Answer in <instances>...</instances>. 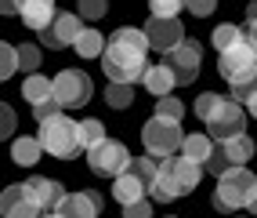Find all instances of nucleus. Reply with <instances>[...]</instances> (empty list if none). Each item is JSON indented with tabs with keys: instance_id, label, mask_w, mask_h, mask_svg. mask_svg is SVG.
Returning a JSON list of instances; mask_svg holds the SVG:
<instances>
[{
	"instance_id": "5701e85b",
	"label": "nucleus",
	"mask_w": 257,
	"mask_h": 218,
	"mask_svg": "<svg viewBox=\"0 0 257 218\" xmlns=\"http://www.w3.org/2000/svg\"><path fill=\"white\" fill-rule=\"evenodd\" d=\"M243 37H246V29H239V26L225 22V26H214V37H210V44L217 47V55H221V51H228V47H235Z\"/></svg>"
},
{
	"instance_id": "39448f33",
	"label": "nucleus",
	"mask_w": 257,
	"mask_h": 218,
	"mask_svg": "<svg viewBox=\"0 0 257 218\" xmlns=\"http://www.w3.org/2000/svg\"><path fill=\"white\" fill-rule=\"evenodd\" d=\"M142 142H145V153L167 160V157L181 153L185 135H181V124H178V120H163V116H152V120H145V127H142Z\"/></svg>"
},
{
	"instance_id": "e433bc0d",
	"label": "nucleus",
	"mask_w": 257,
	"mask_h": 218,
	"mask_svg": "<svg viewBox=\"0 0 257 218\" xmlns=\"http://www.w3.org/2000/svg\"><path fill=\"white\" fill-rule=\"evenodd\" d=\"M246 37H250V44L257 47V19H253V22H246Z\"/></svg>"
},
{
	"instance_id": "4be33fe9",
	"label": "nucleus",
	"mask_w": 257,
	"mask_h": 218,
	"mask_svg": "<svg viewBox=\"0 0 257 218\" xmlns=\"http://www.w3.org/2000/svg\"><path fill=\"white\" fill-rule=\"evenodd\" d=\"M221 149H225V157L232 160V167H246V160H253V153H257V146H253L250 135H239V138L221 142Z\"/></svg>"
},
{
	"instance_id": "f257e3e1",
	"label": "nucleus",
	"mask_w": 257,
	"mask_h": 218,
	"mask_svg": "<svg viewBox=\"0 0 257 218\" xmlns=\"http://www.w3.org/2000/svg\"><path fill=\"white\" fill-rule=\"evenodd\" d=\"M149 37L145 29H134L123 26L116 29L109 44H105V55H101V73H105L112 84H134V80H145L149 73Z\"/></svg>"
},
{
	"instance_id": "0eeeda50",
	"label": "nucleus",
	"mask_w": 257,
	"mask_h": 218,
	"mask_svg": "<svg viewBox=\"0 0 257 218\" xmlns=\"http://www.w3.org/2000/svg\"><path fill=\"white\" fill-rule=\"evenodd\" d=\"M131 153H127V146L123 142H116V138H105L101 146H94V149H87V167L94 175H101V178H119L131 167Z\"/></svg>"
},
{
	"instance_id": "2f4dec72",
	"label": "nucleus",
	"mask_w": 257,
	"mask_h": 218,
	"mask_svg": "<svg viewBox=\"0 0 257 218\" xmlns=\"http://www.w3.org/2000/svg\"><path fill=\"white\" fill-rule=\"evenodd\" d=\"M207 171H210L214 178H221L225 171H232V160L225 157V149H221V142H217V149H214V157L207 160Z\"/></svg>"
},
{
	"instance_id": "a19ab883",
	"label": "nucleus",
	"mask_w": 257,
	"mask_h": 218,
	"mask_svg": "<svg viewBox=\"0 0 257 218\" xmlns=\"http://www.w3.org/2000/svg\"><path fill=\"white\" fill-rule=\"evenodd\" d=\"M44 218H62V214H58V211H51V214H44Z\"/></svg>"
},
{
	"instance_id": "4c0bfd02",
	"label": "nucleus",
	"mask_w": 257,
	"mask_h": 218,
	"mask_svg": "<svg viewBox=\"0 0 257 218\" xmlns=\"http://www.w3.org/2000/svg\"><path fill=\"white\" fill-rule=\"evenodd\" d=\"M257 19V0H250V4H246V22H253Z\"/></svg>"
},
{
	"instance_id": "ea45409f",
	"label": "nucleus",
	"mask_w": 257,
	"mask_h": 218,
	"mask_svg": "<svg viewBox=\"0 0 257 218\" xmlns=\"http://www.w3.org/2000/svg\"><path fill=\"white\" fill-rule=\"evenodd\" d=\"M246 211H253V214H257V193H253V200H250V207H246Z\"/></svg>"
},
{
	"instance_id": "c85d7f7f",
	"label": "nucleus",
	"mask_w": 257,
	"mask_h": 218,
	"mask_svg": "<svg viewBox=\"0 0 257 218\" xmlns=\"http://www.w3.org/2000/svg\"><path fill=\"white\" fill-rule=\"evenodd\" d=\"M221 102H225V95H214V91H207V95H199V98H196V106H192V109H196V116H199V120L207 124L210 116L217 113V106H221Z\"/></svg>"
},
{
	"instance_id": "7ed1b4c3",
	"label": "nucleus",
	"mask_w": 257,
	"mask_h": 218,
	"mask_svg": "<svg viewBox=\"0 0 257 218\" xmlns=\"http://www.w3.org/2000/svg\"><path fill=\"white\" fill-rule=\"evenodd\" d=\"M257 193V178L250 167H232L217 178V189H214V207L217 211H239V207H250V200Z\"/></svg>"
},
{
	"instance_id": "393cba45",
	"label": "nucleus",
	"mask_w": 257,
	"mask_h": 218,
	"mask_svg": "<svg viewBox=\"0 0 257 218\" xmlns=\"http://www.w3.org/2000/svg\"><path fill=\"white\" fill-rule=\"evenodd\" d=\"M80 142H83V149H94V146H101L105 142V124L101 120H80Z\"/></svg>"
},
{
	"instance_id": "4468645a",
	"label": "nucleus",
	"mask_w": 257,
	"mask_h": 218,
	"mask_svg": "<svg viewBox=\"0 0 257 218\" xmlns=\"http://www.w3.org/2000/svg\"><path fill=\"white\" fill-rule=\"evenodd\" d=\"M22 186H26L29 200L40 207V214H51V211H58V204L65 200V189H62V182H55V178L33 175V178H26V182H22Z\"/></svg>"
},
{
	"instance_id": "9b49d317",
	"label": "nucleus",
	"mask_w": 257,
	"mask_h": 218,
	"mask_svg": "<svg viewBox=\"0 0 257 218\" xmlns=\"http://www.w3.org/2000/svg\"><path fill=\"white\" fill-rule=\"evenodd\" d=\"M80 33H83V19L73 11H58L55 15V22H51L44 33H40V44L51 47V51H62V47H76L80 40Z\"/></svg>"
},
{
	"instance_id": "423d86ee",
	"label": "nucleus",
	"mask_w": 257,
	"mask_h": 218,
	"mask_svg": "<svg viewBox=\"0 0 257 218\" xmlns=\"http://www.w3.org/2000/svg\"><path fill=\"white\" fill-rule=\"evenodd\" d=\"M217 73L225 77L232 88L235 84H243L257 73V47L250 44V37H243L235 47H228V51H221L217 55Z\"/></svg>"
},
{
	"instance_id": "20e7f679",
	"label": "nucleus",
	"mask_w": 257,
	"mask_h": 218,
	"mask_svg": "<svg viewBox=\"0 0 257 218\" xmlns=\"http://www.w3.org/2000/svg\"><path fill=\"white\" fill-rule=\"evenodd\" d=\"M37 138L44 142L47 153L58 157V160H69V157H76L80 149H83V142H80V124L69 120L65 113L51 116V120H40V135H37Z\"/></svg>"
},
{
	"instance_id": "6e6552de",
	"label": "nucleus",
	"mask_w": 257,
	"mask_h": 218,
	"mask_svg": "<svg viewBox=\"0 0 257 218\" xmlns=\"http://www.w3.org/2000/svg\"><path fill=\"white\" fill-rule=\"evenodd\" d=\"M22 95H26V102L33 106L37 124H40V120H51V116H58V113H65L62 102H58V95H55V80H47V77H40V73L26 77Z\"/></svg>"
},
{
	"instance_id": "6ab92c4d",
	"label": "nucleus",
	"mask_w": 257,
	"mask_h": 218,
	"mask_svg": "<svg viewBox=\"0 0 257 218\" xmlns=\"http://www.w3.org/2000/svg\"><path fill=\"white\" fill-rule=\"evenodd\" d=\"M214 149H217V142H214L210 135H203V131H196V135H185L181 157L192 160V164H199V167H207V160L214 157Z\"/></svg>"
},
{
	"instance_id": "cd10ccee",
	"label": "nucleus",
	"mask_w": 257,
	"mask_h": 218,
	"mask_svg": "<svg viewBox=\"0 0 257 218\" xmlns=\"http://www.w3.org/2000/svg\"><path fill=\"white\" fill-rule=\"evenodd\" d=\"M152 116H163V120H178V124H181V116H185V102H178L174 95L156 98V113H152Z\"/></svg>"
},
{
	"instance_id": "a878e982",
	"label": "nucleus",
	"mask_w": 257,
	"mask_h": 218,
	"mask_svg": "<svg viewBox=\"0 0 257 218\" xmlns=\"http://www.w3.org/2000/svg\"><path fill=\"white\" fill-rule=\"evenodd\" d=\"M22 69V58H19V44H0V77L11 80V73Z\"/></svg>"
},
{
	"instance_id": "7c9ffc66",
	"label": "nucleus",
	"mask_w": 257,
	"mask_h": 218,
	"mask_svg": "<svg viewBox=\"0 0 257 218\" xmlns=\"http://www.w3.org/2000/svg\"><path fill=\"white\" fill-rule=\"evenodd\" d=\"M19 58H22V73H37L40 69V44H19Z\"/></svg>"
},
{
	"instance_id": "f704fd0d",
	"label": "nucleus",
	"mask_w": 257,
	"mask_h": 218,
	"mask_svg": "<svg viewBox=\"0 0 257 218\" xmlns=\"http://www.w3.org/2000/svg\"><path fill=\"white\" fill-rule=\"evenodd\" d=\"M123 218H152V204H149V200L127 204V207H123Z\"/></svg>"
},
{
	"instance_id": "2eb2a0df",
	"label": "nucleus",
	"mask_w": 257,
	"mask_h": 218,
	"mask_svg": "<svg viewBox=\"0 0 257 218\" xmlns=\"http://www.w3.org/2000/svg\"><path fill=\"white\" fill-rule=\"evenodd\" d=\"M0 211H4V218H44L40 207L29 200L22 182H15V186L4 189V196H0Z\"/></svg>"
},
{
	"instance_id": "1a4fd4ad",
	"label": "nucleus",
	"mask_w": 257,
	"mask_h": 218,
	"mask_svg": "<svg viewBox=\"0 0 257 218\" xmlns=\"http://www.w3.org/2000/svg\"><path fill=\"white\" fill-rule=\"evenodd\" d=\"M55 95H58L62 109H80V106L91 102L94 84H91V77L83 73V69H62L55 77Z\"/></svg>"
},
{
	"instance_id": "f3484780",
	"label": "nucleus",
	"mask_w": 257,
	"mask_h": 218,
	"mask_svg": "<svg viewBox=\"0 0 257 218\" xmlns=\"http://www.w3.org/2000/svg\"><path fill=\"white\" fill-rule=\"evenodd\" d=\"M112 196H116V204H123V207H127V204H138V200L149 196V182H142V178L127 167L119 178H112Z\"/></svg>"
},
{
	"instance_id": "473e14b6",
	"label": "nucleus",
	"mask_w": 257,
	"mask_h": 218,
	"mask_svg": "<svg viewBox=\"0 0 257 218\" xmlns=\"http://www.w3.org/2000/svg\"><path fill=\"white\" fill-rule=\"evenodd\" d=\"M232 98H235V102H250V98H257V73L250 77V80H243V84H235V88H232Z\"/></svg>"
},
{
	"instance_id": "79ce46f5",
	"label": "nucleus",
	"mask_w": 257,
	"mask_h": 218,
	"mask_svg": "<svg viewBox=\"0 0 257 218\" xmlns=\"http://www.w3.org/2000/svg\"><path fill=\"white\" fill-rule=\"evenodd\" d=\"M167 218H178V214H167Z\"/></svg>"
},
{
	"instance_id": "f8f14e48",
	"label": "nucleus",
	"mask_w": 257,
	"mask_h": 218,
	"mask_svg": "<svg viewBox=\"0 0 257 218\" xmlns=\"http://www.w3.org/2000/svg\"><path fill=\"white\" fill-rule=\"evenodd\" d=\"M170 69H174V77H178V84H192L196 77H199V65H203V44H196V40H185V44H178L174 51H167V58H163Z\"/></svg>"
},
{
	"instance_id": "c756f323",
	"label": "nucleus",
	"mask_w": 257,
	"mask_h": 218,
	"mask_svg": "<svg viewBox=\"0 0 257 218\" xmlns=\"http://www.w3.org/2000/svg\"><path fill=\"white\" fill-rule=\"evenodd\" d=\"M181 8H185V0H149L152 19H178Z\"/></svg>"
},
{
	"instance_id": "dca6fc26",
	"label": "nucleus",
	"mask_w": 257,
	"mask_h": 218,
	"mask_svg": "<svg viewBox=\"0 0 257 218\" xmlns=\"http://www.w3.org/2000/svg\"><path fill=\"white\" fill-rule=\"evenodd\" d=\"M62 218H98L101 214V196L94 189H83V193H65V200L58 204Z\"/></svg>"
},
{
	"instance_id": "412c9836",
	"label": "nucleus",
	"mask_w": 257,
	"mask_h": 218,
	"mask_svg": "<svg viewBox=\"0 0 257 218\" xmlns=\"http://www.w3.org/2000/svg\"><path fill=\"white\" fill-rule=\"evenodd\" d=\"M105 44H109V37H101L94 26H83V33H80V40H76L73 51L80 58H101V55H105Z\"/></svg>"
},
{
	"instance_id": "9d476101",
	"label": "nucleus",
	"mask_w": 257,
	"mask_h": 218,
	"mask_svg": "<svg viewBox=\"0 0 257 218\" xmlns=\"http://www.w3.org/2000/svg\"><path fill=\"white\" fill-rule=\"evenodd\" d=\"M207 131L214 142H228V138H239L246 135V120H243V106L235 102V98H225V102L217 106V113L207 120Z\"/></svg>"
},
{
	"instance_id": "b1692460",
	"label": "nucleus",
	"mask_w": 257,
	"mask_h": 218,
	"mask_svg": "<svg viewBox=\"0 0 257 218\" xmlns=\"http://www.w3.org/2000/svg\"><path fill=\"white\" fill-rule=\"evenodd\" d=\"M134 102V84H112L109 80V88H105V106L112 109H131Z\"/></svg>"
},
{
	"instance_id": "aec40b11",
	"label": "nucleus",
	"mask_w": 257,
	"mask_h": 218,
	"mask_svg": "<svg viewBox=\"0 0 257 218\" xmlns=\"http://www.w3.org/2000/svg\"><path fill=\"white\" fill-rule=\"evenodd\" d=\"M40 153H47L40 138H29V135H22V138H15V142H11V160L19 164V167H33V164L40 160Z\"/></svg>"
},
{
	"instance_id": "f03ea898",
	"label": "nucleus",
	"mask_w": 257,
	"mask_h": 218,
	"mask_svg": "<svg viewBox=\"0 0 257 218\" xmlns=\"http://www.w3.org/2000/svg\"><path fill=\"white\" fill-rule=\"evenodd\" d=\"M199 178H203V167H199V164L185 160V157H167V160L160 164L156 182L149 186V196L156 200V204H170V200L192 193V189L199 186Z\"/></svg>"
},
{
	"instance_id": "a211bd4d",
	"label": "nucleus",
	"mask_w": 257,
	"mask_h": 218,
	"mask_svg": "<svg viewBox=\"0 0 257 218\" xmlns=\"http://www.w3.org/2000/svg\"><path fill=\"white\" fill-rule=\"evenodd\" d=\"M145 88H149V95H156V98H167L170 91L178 88V77H174V69H170L167 62H160V65H149V73H145Z\"/></svg>"
},
{
	"instance_id": "ddd939ff",
	"label": "nucleus",
	"mask_w": 257,
	"mask_h": 218,
	"mask_svg": "<svg viewBox=\"0 0 257 218\" xmlns=\"http://www.w3.org/2000/svg\"><path fill=\"white\" fill-rule=\"evenodd\" d=\"M145 37H149V44L156 47V51H174L178 44H185L188 37H185V26L178 22V19H152L149 15V22H145Z\"/></svg>"
},
{
	"instance_id": "c9c22d12",
	"label": "nucleus",
	"mask_w": 257,
	"mask_h": 218,
	"mask_svg": "<svg viewBox=\"0 0 257 218\" xmlns=\"http://www.w3.org/2000/svg\"><path fill=\"white\" fill-rule=\"evenodd\" d=\"M15 124H19V120H15V113H11V106H4V109H0V127H4V131H0V135H4V138H11V131H15Z\"/></svg>"
},
{
	"instance_id": "58836bf2",
	"label": "nucleus",
	"mask_w": 257,
	"mask_h": 218,
	"mask_svg": "<svg viewBox=\"0 0 257 218\" xmlns=\"http://www.w3.org/2000/svg\"><path fill=\"white\" fill-rule=\"evenodd\" d=\"M246 113H250L253 120H257V98H250V102H246Z\"/></svg>"
},
{
	"instance_id": "bb28decb",
	"label": "nucleus",
	"mask_w": 257,
	"mask_h": 218,
	"mask_svg": "<svg viewBox=\"0 0 257 218\" xmlns=\"http://www.w3.org/2000/svg\"><path fill=\"white\" fill-rule=\"evenodd\" d=\"M109 11V0H76V15L83 22H101Z\"/></svg>"
},
{
	"instance_id": "72a5a7b5",
	"label": "nucleus",
	"mask_w": 257,
	"mask_h": 218,
	"mask_svg": "<svg viewBox=\"0 0 257 218\" xmlns=\"http://www.w3.org/2000/svg\"><path fill=\"white\" fill-rule=\"evenodd\" d=\"M185 8H188V15H196V19H207V15H214L217 0H185Z\"/></svg>"
}]
</instances>
